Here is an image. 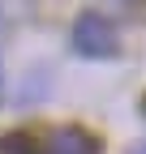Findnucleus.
Here are the masks:
<instances>
[{"label":"nucleus","mask_w":146,"mask_h":154,"mask_svg":"<svg viewBox=\"0 0 146 154\" xmlns=\"http://www.w3.org/2000/svg\"><path fill=\"white\" fill-rule=\"evenodd\" d=\"M52 154H99V141L86 128H60L52 137Z\"/></svg>","instance_id":"obj_2"},{"label":"nucleus","mask_w":146,"mask_h":154,"mask_svg":"<svg viewBox=\"0 0 146 154\" xmlns=\"http://www.w3.org/2000/svg\"><path fill=\"white\" fill-rule=\"evenodd\" d=\"M73 47H78V56L107 60V56H116V26L103 13H82L73 26Z\"/></svg>","instance_id":"obj_1"},{"label":"nucleus","mask_w":146,"mask_h":154,"mask_svg":"<svg viewBox=\"0 0 146 154\" xmlns=\"http://www.w3.org/2000/svg\"><path fill=\"white\" fill-rule=\"evenodd\" d=\"M129 154H146V141H142V146H133V150H129Z\"/></svg>","instance_id":"obj_4"},{"label":"nucleus","mask_w":146,"mask_h":154,"mask_svg":"<svg viewBox=\"0 0 146 154\" xmlns=\"http://www.w3.org/2000/svg\"><path fill=\"white\" fill-rule=\"evenodd\" d=\"M0 154H39V146L26 133H9V137H0Z\"/></svg>","instance_id":"obj_3"}]
</instances>
